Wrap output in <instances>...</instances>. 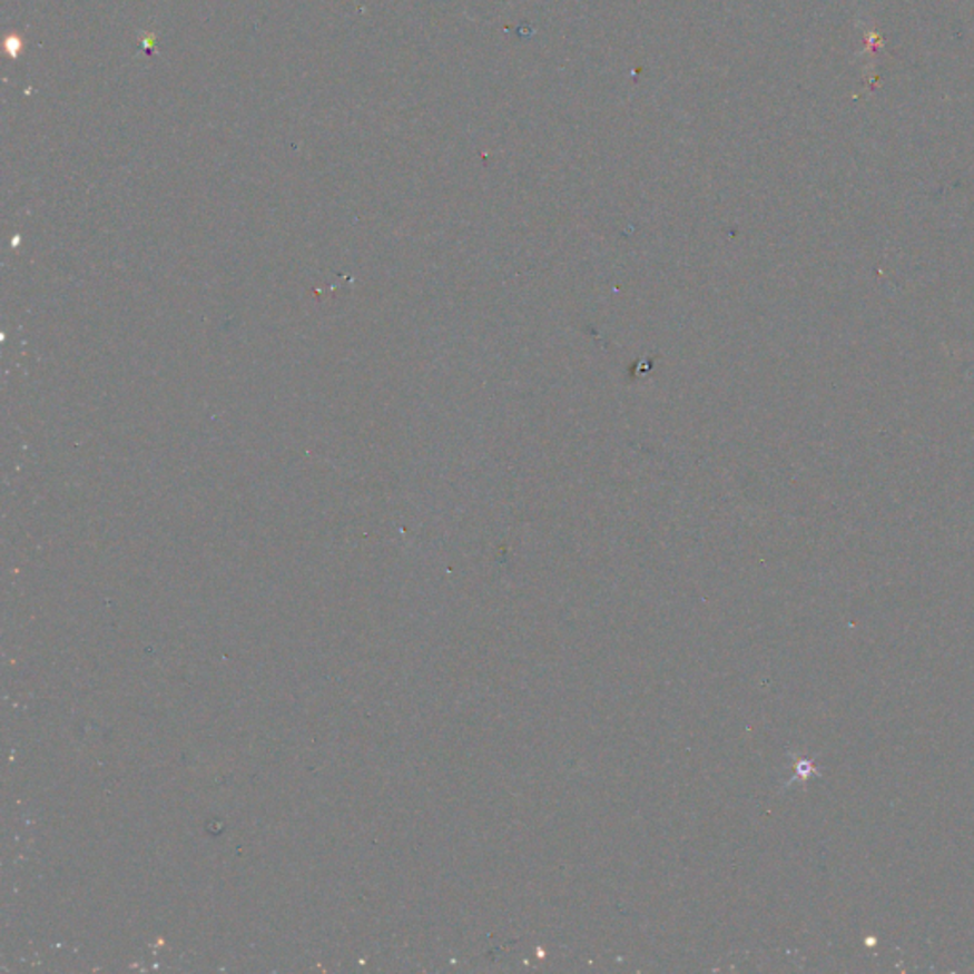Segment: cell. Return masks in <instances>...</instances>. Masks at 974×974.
I'll use <instances>...</instances> for the list:
<instances>
[]
</instances>
